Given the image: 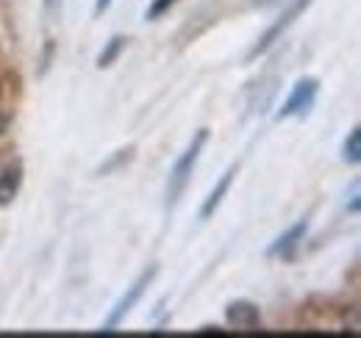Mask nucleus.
I'll list each match as a JSON object with an SVG mask.
<instances>
[{
	"mask_svg": "<svg viewBox=\"0 0 361 338\" xmlns=\"http://www.w3.org/2000/svg\"><path fill=\"white\" fill-rule=\"evenodd\" d=\"M206 139H209V130L200 127V130L195 133V139L189 142V147L180 153L178 161L170 169V180H167V208H176V203L180 200V194H183V189H186V183H189V177H192V172H195V164H197V158H200V153H203V147H206Z\"/></svg>",
	"mask_w": 361,
	"mask_h": 338,
	"instance_id": "1",
	"label": "nucleus"
},
{
	"mask_svg": "<svg viewBox=\"0 0 361 338\" xmlns=\"http://www.w3.org/2000/svg\"><path fill=\"white\" fill-rule=\"evenodd\" d=\"M156 275H159V266H147L145 272H139V277H136L134 283L126 289V294L117 299V305L111 308V313H109V319H106V325H103V330H114L131 311H134V305L142 299V294L147 292V286L156 280Z\"/></svg>",
	"mask_w": 361,
	"mask_h": 338,
	"instance_id": "2",
	"label": "nucleus"
},
{
	"mask_svg": "<svg viewBox=\"0 0 361 338\" xmlns=\"http://www.w3.org/2000/svg\"><path fill=\"white\" fill-rule=\"evenodd\" d=\"M309 6H312V0H295V3H292V6H289V8H286L281 17H278V23H272L270 28L262 34V39H259V42L250 47V53H247V61H253V58L264 56V53H267V50L272 47V44L281 42V37H283V34L292 28V23H295V20H298V17H300V14H303Z\"/></svg>",
	"mask_w": 361,
	"mask_h": 338,
	"instance_id": "3",
	"label": "nucleus"
},
{
	"mask_svg": "<svg viewBox=\"0 0 361 338\" xmlns=\"http://www.w3.org/2000/svg\"><path fill=\"white\" fill-rule=\"evenodd\" d=\"M317 94H319V81L317 78H300L292 86L289 97L283 100V106L278 108V120H289V117H303L309 114V108L314 106Z\"/></svg>",
	"mask_w": 361,
	"mask_h": 338,
	"instance_id": "4",
	"label": "nucleus"
},
{
	"mask_svg": "<svg viewBox=\"0 0 361 338\" xmlns=\"http://www.w3.org/2000/svg\"><path fill=\"white\" fill-rule=\"evenodd\" d=\"M226 322L236 330H256L262 327V311L250 299H233L226 305Z\"/></svg>",
	"mask_w": 361,
	"mask_h": 338,
	"instance_id": "5",
	"label": "nucleus"
},
{
	"mask_svg": "<svg viewBox=\"0 0 361 338\" xmlns=\"http://www.w3.org/2000/svg\"><path fill=\"white\" fill-rule=\"evenodd\" d=\"M306 233H309V222H306V219H300V222H298V225H292L283 236H278V239L272 242L270 255L272 258H281V261L295 258L298 247H300V244H303V239H306Z\"/></svg>",
	"mask_w": 361,
	"mask_h": 338,
	"instance_id": "6",
	"label": "nucleus"
},
{
	"mask_svg": "<svg viewBox=\"0 0 361 338\" xmlns=\"http://www.w3.org/2000/svg\"><path fill=\"white\" fill-rule=\"evenodd\" d=\"M23 186V167L20 164H6L0 167V206H11L14 197L20 194Z\"/></svg>",
	"mask_w": 361,
	"mask_h": 338,
	"instance_id": "7",
	"label": "nucleus"
},
{
	"mask_svg": "<svg viewBox=\"0 0 361 338\" xmlns=\"http://www.w3.org/2000/svg\"><path fill=\"white\" fill-rule=\"evenodd\" d=\"M233 177H236V164L226 169V175L217 180V186H214V189L209 192V197L203 200V206H200V219H212V216H214V211L220 208L223 197H226L228 189H231V183H233Z\"/></svg>",
	"mask_w": 361,
	"mask_h": 338,
	"instance_id": "8",
	"label": "nucleus"
},
{
	"mask_svg": "<svg viewBox=\"0 0 361 338\" xmlns=\"http://www.w3.org/2000/svg\"><path fill=\"white\" fill-rule=\"evenodd\" d=\"M126 44H128V37H123V34H114L106 47L97 53V70H106V67H111L117 58H120V53L126 50Z\"/></svg>",
	"mask_w": 361,
	"mask_h": 338,
	"instance_id": "9",
	"label": "nucleus"
},
{
	"mask_svg": "<svg viewBox=\"0 0 361 338\" xmlns=\"http://www.w3.org/2000/svg\"><path fill=\"white\" fill-rule=\"evenodd\" d=\"M342 158H345V164H350V167H356L361 161V127H350V133H348V139H345V144H342Z\"/></svg>",
	"mask_w": 361,
	"mask_h": 338,
	"instance_id": "10",
	"label": "nucleus"
},
{
	"mask_svg": "<svg viewBox=\"0 0 361 338\" xmlns=\"http://www.w3.org/2000/svg\"><path fill=\"white\" fill-rule=\"evenodd\" d=\"M131 158H134V147H126V150H117V153H114V156H111V158H109L106 164H100V169H97V175H109L111 169H117V167H120V164H123V161L128 164Z\"/></svg>",
	"mask_w": 361,
	"mask_h": 338,
	"instance_id": "11",
	"label": "nucleus"
},
{
	"mask_svg": "<svg viewBox=\"0 0 361 338\" xmlns=\"http://www.w3.org/2000/svg\"><path fill=\"white\" fill-rule=\"evenodd\" d=\"M176 6V0H153V6L147 8V20H159L161 14H167Z\"/></svg>",
	"mask_w": 361,
	"mask_h": 338,
	"instance_id": "12",
	"label": "nucleus"
},
{
	"mask_svg": "<svg viewBox=\"0 0 361 338\" xmlns=\"http://www.w3.org/2000/svg\"><path fill=\"white\" fill-rule=\"evenodd\" d=\"M61 17V0H45V20L56 23Z\"/></svg>",
	"mask_w": 361,
	"mask_h": 338,
	"instance_id": "13",
	"label": "nucleus"
},
{
	"mask_svg": "<svg viewBox=\"0 0 361 338\" xmlns=\"http://www.w3.org/2000/svg\"><path fill=\"white\" fill-rule=\"evenodd\" d=\"M53 50H56V42H53V39H47V44H45V56H42V75H45L47 67H50V61H53Z\"/></svg>",
	"mask_w": 361,
	"mask_h": 338,
	"instance_id": "14",
	"label": "nucleus"
},
{
	"mask_svg": "<svg viewBox=\"0 0 361 338\" xmlns=\"http://www.w3.org/2000/svg\"><path fill=\"white\" fill-rule=\"evenodd\" d=\"M350 213H359V183H353V192H350Z\"/></svg>",
	"mask_w": 361,
	"mask_h": 338,
	"instance_id": "15",
	"label": "nucleus"
},
{
	"mask_svg": "<svg viewBox=\"0 0 361 338\" xmlns=\"http://www.w3.org/2000/svg\"><path fill=\"white\" fill-rule=\"evenodd\" d=\"M8 125H11V114H8V111H3V108H0V136H3V133H6V130H8Z\"/></svg>",
	"mask_w": 361,
	"mask_h": 338,
	"instance_id": "16",
	"label": "nucleus"
},
{
	"mask_svg": "<svg viewBox=\"0 0 361 338\" xmlns=\"http://www.w3.org/2000/svg\"><path fill=\"white\" fill-rule=\"evenodd\" d=\"M109 6H111V0H97V3H94V14L100 17V14H103V11L109 8Z\"/></svg>",
	"mask_w": 361,
	"mask_h": 338,
	"instance_id": "17",
	"label": "nucleus"
},
{
	"mask_svg": "<svg viewBox=\"0 0 361 338\" xmlns=\"http://www.w3.org/2000/svg\"><path fill=\"white\" fill-rule=\"evenodd\" d=\"M256 6H272V3H281V0H253Z\"/></svg>",
	"mask_w": 361,
	"mask_h": 338,
	"instance_id": "18",
	"label": "nucleus"
}]
</instances>
